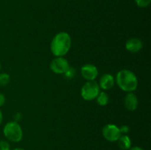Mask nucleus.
<instances>
[{
	"label": "nucleus",
	"instance_id": "obj_1",
	"mask_svg": "<svg viewBox=\"0 0 151 150\" xmlns=\"http://www.w3.org/2000/svg\"><path fill=\"white\" fill-rule=\"evenodd\" d=\"M72 45V39L69 33L60 32L52 38L50 45L51 51L55 57H63L69 52Z\"/></svg>",
	"mask_w": 151,
	"mask_h": 150
},
{
	"label": "nucleus",
	"instance_id": "obj_2",
	"mask_svg": "<svg viewBox=\"0 0 151 150\" xmlns=\"http://www.w3.org/2000/svg\"><path fill=\"white\" fill-rule=\"evenodd\" d=\"M118 87L125 92H134L138 86V79L135 74L128 69L119 71L116 76Z\"/></svg>",
	"mask_w": 151,
	"mask_h": 150
},
{
	"label": "nucleus",
	"instance_id": "obj_3",
	"mask_svg": "<svg viewBox=\"0 0 151 150\" xmlns=\"http://www.w3.org/2000/svg\"><path fill=\"white\" fill-rule=\"evenodd\" d=\"M3 134L8 141L15 143L21 141L23 138L22 126L16 121L7 122L4 126Z\"/></svg>",
	"mask_w": 151,
	"mask_h": 150
},
{
	"label": "nucleus",
	"instance_id": "obj_4",
	"mask_svg": "<svg viewBox=\"0 0 151 150\" xmlns=\"http://www.w3.org/2000/svg\"><path fill=\"white\" fill-rule=\"evenodd\" d=\"M100 86L95 81H88L81 88V96L84 100L91 101L97 98L100 93Z\"/></svg>",
	"mask_w": 151,
	"mask_h": 150
},
{
	"label": "nucleus",
	"instance_id": "obj_5",
	"mask_svg": "<svg viewBox=\"0 0 151 150\" xmlns=\"http://www.w3.org/2000/svg\"><path fill=\"white\" fill-rule=\"evenodd\" d=\"M103 136L106 140L110 142H116L118 141L119 137L122 135L119 128L117 126L112 124H106L102 130Z\"/></svg>",
	"mask_w": 151,
	"mask_h": 150
},
{
	"label": "nucleus",
	"instance_id": "obj_6",
	"mask_svg": "<svg viewBox=\"0 0 151 150\" xmlns=\"http://www.w3.org/2000/svg\"><path fill=\"white\" fill-rule=\"evenodd\" d=\"M70 66L66 59L63 57H56L50 63V69L52 71L58 74H64Z\"/></svg>",
	"mask_w": 151,
	"mask_h": 150
},
{
	"label": "nucleus",
	"instance_id": "obj_7",
	"mask_svg": "<svg viewBox=\"0 0 151 150\" xmlns=\"http://www.w3.org/2000/svg\"><path fill=\"white\" fill-rule=\"evenodd\" d=\"M81 75L88 81H94L98 75V69L94 65L87 63L83 66L81 69Z\"/></svg>",
	"mask_w": 151,
	"mask_h": 150
},
{
	"label": "nucleus",
	"instance_id": "obj_8",
	"mask_svg": "<svg viewBox=\"0 0 151 150\" xmlns=\"http://www.w3.org/2000/svg\"><path fill=\"white\" fill-rule=\"evenodd\" d=\"M124 104L125 108L129 111H134L139 106V100L137 96L133 92H129L126 94L124 99Z\"/></svg>",
	"mask_w": 151,
	"mask_h": 150
},
{
	"label": "nucleus",
	"instance_id": "obj_9",
	"mask_svg": "<svg viewBox=\"0 0 151 150\" xmlns=\"http://www.w3.org/2000/svg\"><path fill=\"white\" fill-rule=\"evenodd\" d=\"M114 84V77L110 74H106L100 77L98 85L100 88H102V89L110 90L113 88Z\"/></svg>",
	"mask_w": 151,
	"mask_h": 150
},
{
	"label": "nucleus",
	"instance_id": "obj_10",
	"mask_svg": "<svg viewBox=\"0 0 151 150\" xmlns=\"http://www.w3.org/2000/svg\"><path fill=\"white\" fill-rule=\"evenodd\" d=\"M143 44L139 38H132L128 40L125 44V49L131 53L139 52L142 49Z\"/></svg>",
	"mask_w": 151,
	"mask_h": 150
},
{
	"label": "nucleus",
	"instance_id": "obj_11",
	"mask_svg": "<svg viewBox=\"0 0 151 150\" xmlns=\"http://www.w3.org/2000/svg\"><path fill=\"white\" fill-rule=\"evenodd\" d=\"M119 148L123 150H128L131 147V140L127 135H122L117 141Z\"/></svg>",
	"mask_w": 151,
	"mask_h": 150
},
{
	"label": "nucleus",
	"instance_id": "obj_12",
	"mask_svg": "<svg viewBox=\"0 0 151 150\" xmlns=\"http://www.w3.org/2000/svg\"><path fill=\"white\" fill-rule=\"evenodd\" d=\"M95 99L97 100V104L100 106H106L107 105L109 101V96L106 92L102 91V92L99 93L98 96Z\"/></svg>",
	"mask_w": 151,
	"mask_h": 150
},
{
	"label": "nucleus",
	"instance_id": "obj_13",
	"mask_svg": "<svg viewBox=\"0 0 151 150\" xmlns=\"http://www.w3.org/2000/svg\"><path fill=\"white\" fill-rule=\"evenodd\" d=\"M10 77L8 74H0V85L1 86H5V85H8V83L10 82Z\"/></svg>",
	"mask_w": 151,
	"mask_h": 150
},
{
	"label": "nucleus",
	"instance_id": "obj_14",
	"mask_svg": "<svg viewBox=\"0 0 151 150\" xmlns=\"http://www.w3.org/2000/svg\"><path fill=\"white\" fill-rule=\"evenodd\" d=\"M135 2L138 7L144 8V7H147V6L150 5L151 0H135Z\"/></svg>",
	"mask_w": 151,
	"mask_h": 150
},
{
	"label": "nucleus",
	"instance_id": "obj_15",
	"mask_svg": "<svg viewBox=\"0 0 151 150\" xmlns=\"http://www.w3.org/2000/svg\"><path fill=\"white\" fill-rule=\"evenodd\" d=\"M64 74H65V77L67 78L68 79H72V78L75 77V75H76V71H75V70L73 69V68L69 67V69L65 72Z\"/></svg>",
	"mask_w": 151,
	"mask_h": 150
},
{
	"label": "nucleus",
	"instance_id": "obj_16",
	"mask_svg": "<svg viewBox=\"0 0 151 150\" xmlns=\"http://www.w3.org/2000/svg\"><path fill=\"white\" fill-rule=\"evenodd\" d=\"M0 150H10V145L5 140L0 141Z\"/></svg>",
	"mask_w": 151,
	"mask_h": 150
},
{
	"label": "nucleus",
	"instance_id": "obj_17",
	"mask_svg": "<svg viewBox=\"0 0 151 150\" xmlns=\"http://www.w3.org/2000/svg\"><path fill=\"white\" fill-rule=\"evenodd\" d=\"M119 128V130H120L121 134H124V135H126L128 132H129L130 129L129 126H127V125H122Z\"/></svg>",
	"mask_w": 151,
	"mask_h": 150
},
{
	"label": "nucleus",
	"instance_id": "obj_18",
	"mask_svg": "<svg viewBox=\"0 0 151 150\" xmlns=\"http://www.w3.org/2000/svg\"><path fill=\"white\" fill-rule=\"evenodd\" d=\"M5 103V96L3 94L0 93V107L3 106Z\"/></svg>",
	"mask_w": 151,
	"mask_h": 150
},
{
	"label": "nucleus",
	"instance_id": "obj_19",
	"mask_svg": "<svg viewBox=\"0 0 151 150\" xmlns=\"http://www.w3.org/2000/svg\"><path fill=\"white\" fill-rule=\"evenodd\" d=\"M128 150H144V149L139 146H134V147H131Z\"/></svg>",
	"mask_w": 151,
	"mask_h": 150
},
{
	"label": "nucleus",
	"instance_id": "obj_20",
	"mask_svg": "<svg viewBox=\"0 0 151 150\" xmlns=\"http://www.w3.org/2000/svg\"><path fill=\"white\" fill-rule=\"evenodd\" d=\"M2 120H3L2 113H1V110H0V125H1V122H2Z\"/></svg>",
	"mask_w": 151,
	"mask_h": 150
},
{
	"label": "nucleus",
	"instance_id": "obj_21",
	"mask_svg": "<svg viewBox=\"0 0 151 150\" xmlns=\"http://www.w3.org/2000/svg\"><path fill=\"white\" fill-rule=\"evenodd\" d=\"M12 150H25L24 149H22V148H16L14 149H12Z\"/></svg>",
	"mask_w": 151,
	"mask_h": 150
},
{
	"label": "nucleus",
	"instance_id": "obj_22",
	"mask_svg": "<svg viewBox=\"0 0 151 150\" xmlns=\"http://www.w3.org/2000/svg\"><path fill=\"white\" fill-rule=\"evenodd\" d=\"M0 69H1V63H0Z\"/></svg>",
	"mask_w": 151,
	"mask_h": 150
}]
</instances>
